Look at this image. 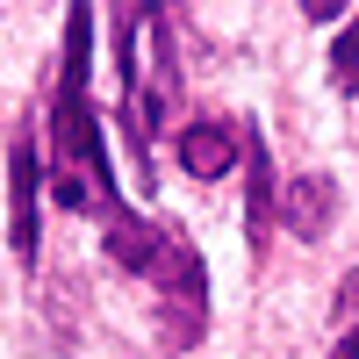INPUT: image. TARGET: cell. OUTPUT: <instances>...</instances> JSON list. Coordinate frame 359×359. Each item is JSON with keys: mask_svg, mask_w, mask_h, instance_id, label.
Returning a JSON list of instances; mask_svg holds the SVG:
<instances>
[{"mask_svg": "<svg viewBox=\"0 0 359 359\" xmlns=\"http://www.w3.org/2000/svg\"><path fill=\"white\" fill-rule=\"evenodd\" d=\"M86 57H94V22L86 8L65 15V57H57V94H50V194L72 216H94L101 230L123 216V194H115L108 172V144H101V115L86 94Z\"/></svg>", "mask_w": 359, "mask_h": 359, "instance_id": "1", "label": "cell"}, {"mask_svg": "<svg viewBox=\"0 0 359 359\" xmlns=\"http://www.w3.org/2000/svg\"><path fill=\"white\" fill-rule=\"evenodd\" d=\"M151 287H158V345L165 352H194L201 345V331H208V266H201V252L187 245V230H165V252H158V266H151Z\"/></svg>", "mask_w": 359, "mask_h": 359, "instance_id": "2", "label": "cell"}, {"mask_svg": "<svg viewBox=\"0 0 359 359\" xmlns=\"http://www.w3.org/2000/svg\"><path fill=\"white\" fill-rule=\"evenodd\" d=\"M43 180H50V165H43V151H36V137L15 130V137H8V245H15L22 266L36 259V245H43V216H36Z\"/></svg>", "mask_w": 359, "mask_h": 359, "instance_id": "3", "label": "cell"}, {"mask_svg": "<svg viewBox=\"0 0 359 359\" xmlns=\"http://www.w3.org/2000/svg\"><path fill=\"white\" fill-rule=\"evenodd\" d=\"M180 165H187L194 180H223L237 158H245V130L223 123V115H201V123H180Z\"/></svg>", "mask_w": 359, "mask_h": 359, "instance_id": "4", "label": "cell"}, {"mask_svg": "<svg viewBox=\"0 0 359 359\" xmlns=\"http://www.w3.org/2000/svg\"><path fill=\"white\" fill-rule=\"evenodd\" d=\"M245 172H252L245 230H252V259H266V245H273V216H280V194H273V151H266V137H252V130H245Z\"/></svg>", "mask_w": 359, "mask_h": 359, "instance_id": "5", "label": "cell"}, {"mask_svg": "<svg viewBox=\"0 0 359 359\" xmlns=\"http://www.w3.org/2000/svg\"><path fill=\"white\" fill-rule=\"evenodd\" d=\"M331 216H338V187H331L323 172H302V180L287 187V201H280V223H287L294 237H323Z\"/></svg>", "mask_w": 359, "mask_h": 359, "instance_id": "6", "label": "cell"}, {"mask_svg": "<svg viewBox=\"0 0 359 359\" xmlns=\"http://www.w3.org/2000/svg\"><path fill=\"white\" fill-rule=\"evenodd\" d=\"M331 86H338V94H352V86H359V15L345 22V36L331 43Z\"/></svg>", "mask_w": 359, "mask_h": 359, "instance_id": "7", "label": "cell"}, {"mask_svg": "<svg viewBox=\"0 0 359 359\" xmlns=\"http://www.w3.org/2000/svg\"><path fill=\"white\" fill-rule=\"evenodd\" d=\"M331 359H359V331H345V338H338V352H331Z\"/></svg>", "mask_w": 359, "mask_h": 359, "instance_id": "8", "label": "cell"}]
</instances>
